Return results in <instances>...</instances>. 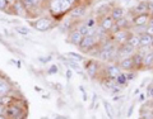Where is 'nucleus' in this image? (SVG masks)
Returning a JSON list of instances; mask_svg holds the SVG:
<instances>
[{
  "label": "nucleus",
  "mask_w": 153,
  "mask_h": 119,
  "mask_svg": "<svg viewBox=\"0 0 153 119\" xmlns=\"http://www.w3.org/2000/svg\"><path fill=\"white\" fill-rule=\"evenodd\" d=\"M5 117L8 119H26L27 118V104L25 101H19L17 99H13L10 104L5 107Z\"/></svg>",
  "instance_id": "nucleus-1"
},
{
  "label": "nucleus",
  "mask_w": 153,
  "mask_h": 119,
  "mask_svg": "<svg viewBox=\"0 0 153 119\" xmlns=\"http://www.w3.org/2000/svg\"><path fill=\"white\" fill-rule=\"evenodd\" d=\"M32 27L38 32H46V31H50L54 27V22L47 17H42V18H38L37 20L32 22Z\"/></svg>",
  "instance_id": "nucleus-2"
},
{
  "label": "nucleus",
  "mask_w": 153,
  "mask_h": 119,
  "mask_svg": "<svg viewBox=\"0 0 153 119\" xmlns=\"http://www.w3.org/2000/svg\"><path fill=\"white\" fill-rule=\"evenodd\" d=\"M97 39H98L97 34L83 37V39H82V42H80V45H79L80 51L82 52H89L96 46V43H97Z\"/></svg>",
  "instance_id": "nucleus-3"
},
{
  "label": "nucleus",
  "mask_w": 153,
  "mask_h": 119,
  "mask_svg": "<svg viewBox=\"0 0 153 119\" xmlns=\"http://www.w3.org/2000/svg\"><path fill=\"white\" fill-rule=\"evenodd\" d=\"M13 91V84L7 76L0 75V98L7 96Z\"/></svg>",
  "instance_id": "nucleus-4"
},
{
  "label": "nucleus",
  "mask_w": 153,
  "mask_h": 119,
  "mask_svg": "<svg viewBox=\"0 0 153 119\" xmlns=\"http://www.w3.org/2000/svg\"><path fill=\"white\" fill-rule=\"evenodd\" d=\"M129 36H130V33H129L128 29H120V31L112 33V42L115 45L123 46V45H125L128 42Z\"/></svg>",
  "instance_id": "nucleus-5"
},
{
  "label": "nucleus",
  "mask_w": 153,
  "mask_h": 119,
  "mask_svg": "<svg viewBox=\"0 0 153 119\" xmlns=\"http://www.w3.org/2000/svg\"><path fill=\"white\" fill-rule=\"evenodd\" d=\"M151 18L149 13H142V14H135L133 18V24L135 27H143L148 24V20Z\"/></svg>",
  "instance_id": "nucleus-6"
},
{
  "label": "nucleus",
  "mask_w": 153,
  "mask_h": 119,
  "mask_svg": "<svg viewBox=\"0 0 153 119\" xmlns=\"http://www.w3.org/2000/svg\"><path fill=\"white\" fill-rule=\"evenodd\" d=\"M134 53H135V50L130 47L128 43L120 46L117 48V57H120V58H126V57H131Z\"/></svg>",
  "instance_id": "nucleus-7"
},
{
  "label": "nucleus",
  "mask_w": 153,
  "mask_h": 119,
  "mask_svg": "<svg viewBox=\"0 0 153 119\" xmlns=\"http://www.w3.org/2000/svg\"><path fill=\"white\" fill-rule=\"evenodd\" d=\"M114 24H115V20L110 17V15H105L102 19H101V22H100V29H102L103 32H110V31H112V28H114Z\"/></svg>",
  "instance_id": "nucleus-8"
},
{
  "label": "nucleus",
  "mask_w": 153,
  "mask_h": 119,
  "mask_svg": "<svg viewBox=\"0 0 153 119\" xmlns=\"http://www.w3.org/2000/svg\"><path fill=\"white\" fill-rule=\"evenodd\" d=\"M22 4L25 7L26 12H35L41 7L42 0H22Z\"/></svg>",
  "instance_id": "nucleus-9"
},
{
  "label": "nucleus",
  "mask_w": 153,
  "mask_h": 119,
  "mask_svg": "<svg viewBox=\"0 0 153 119\" xmlns=\"http://www.w3.org/2000/svg\"><path fill=\"white\" fill-rule=\"evenodd\" d=\"M85 70H87V74L89 77L94 79L98 74V70H100V66L96 61H88L87 65H85Z\"/></svg>",
  "instance_id": "nucleus-10"
},
{
  "label": "nucleus",
  "mask_w": 153,
  "mask_h": 119,
  "mask_svg": "<svg viewBox=\"0 0 153 119\" xmlns=\"http://www.w3.org/2000/svg\"><path fill=\"white\" fill-rule=\"evenodd\" d=\"M106 77H110V79H116L119 75L121 74V70L120 67H119L117 65H108L107 67H106Z\"/></svg>",
  "instance_id": "nucleus-11"
},
{
  "label": "nucleus",
  "mask_w": 153,
  "mask_h": 119,
  "mask_svg": "<svg viewBox=\"0 0 153 119\" xmlns=\"http://www.w3.org/2000/svg\"><path fill=\"white\" fill-rule=\"evenodd\" d=\"M151 41H152L151 33L144 32L139 34V48H148V47H151Z\"/></svg>",
  "instance_id": "nucleus-12"
},
{
  "label": "nucleus",
  "mask_w": 153,
  "mask_h": 119,
  "mask_svg": "<svg viewBox=\"0 0 153 119\" xmlns=\"http://www.w3.org/2000/svg\"><path fill=\"white\" fill-rule=\"evenodd\" d=\"M119 67L120 70H124V71H133L134 70V64H133V60L131 57H126V58H121L120 62H119Z\"/></svg>",
  "instance_id": "nucleus-13"
},
{
  "label": "nucleus",
  "mask_w": 153,
  "mask_h": 119,
  "mask_svg": "<svg viewBox=\"0 0 153 119\" xmlns=\"http://www.w3.org/2000/svg\"><path fill=\"white\" fill-rule=\"evenodd\" d=\"M83 39V36L80 34V33L78 31H71L69 33V37H68V41L70 42L71 45H74V46H79L80 45V42H82Z\"/></svg>",
  "instance_id": "nucleus-14"
},
{
  "label": "nucleus",
  "mask_w": 153,
  "mask_h": 119,
  "mask_svg": "<svg viewBox=\"0 0 153 119\" xmlns=\"http://www.w3.org/2000/svg\"><path fill=\"white\" fill-rule=\"evenodd\" d=\"M124 15H125V10L121 8V7H115V8H112V10H111V17L115 22L116 20H119V19H121V18H124Z\"/></svg>",
  "instance_id": "nucleus-15"
},
{
  "label": "nucleus",
  "mask_w": 153,
  "mask_h": 119,
  "mask_svg": "<svg viewBox=\"0 0 153 119\" xmlns=\"http://www.w3.org/2000/svg\"><path fill=\"white\" fill-rule=\"evenodd\" d=\"M143 57H144V55L139 53V52H135V53L131 56V60H133V64H134V69L143 67Z\"/></svg>",
  "instance_id": "nucleus-16"
},
{
  "label": "nucleus",
  "mask_w": 153,
  "mask_h": 119,
  "mask_svg": "<svg viewBox=\"0 0 153 119\" xmlns=\"http://www.w3.org/2000/svg\"><path fill=\"white\" fill-rule=\"evenodd\" d=\"M126 43L130 46V47H133L134 50L139 48V36H138V34H130V36H129V39H128Z\"/></svg>",
  "instance_id": "nucleus-17"
},
{
  "label": "nucleus",
  "mask_w": 153,
  "mask_h": 119,
  "mask_svg": "<svg viewBox=\"0 0 153 119\" xmlns=\"http://www.w3.org/2000/svg\"><path fill=\"white\" fill-rule=\"evenodd\" d=\"M84 8L83 7H74L70 9V17L73 18H79V17H83L84 15Z\"/></svg>",
  "instance_id": "nucleus-18"
},
{
  "label": "nucleus",
  "mask_w": 153,
  "mask_h": 119,
  "mask_svg": "<svg viewBox=\"0 0 153 119\" xmlns=\"http://www.w3.org/2000/svg\"><path fill=\"white\" fill-rule=\"evenodd\" d=\"M143 66H146V67H152L153 66V51L144 55V57H143Z\"/></svg>",
  "instance_id": "nucleus-19"
},
{
  "label": "nucleus",
  "mask_w": 153,
  "mask_h": 119,
  "mask_svg": "<svg viewBox=\"0 0 153 119\" xmlns=\"http://www.w3.org/2000/svg\"><path fill=\"white\" fill-rule=\"evenodd\" d=\"M135 14H142V13H148V5H147V1H140L138 5L134 9Z\"/></svg>",
  "instance_id": "nucleus-20"
},
{
  "label": "nucleus",
  "mask_w": 153,
  "mask_h": 119,
  "mask_svg": "<svg viewBox=\"0 0 153 119\" xmlns=\"http://www.w3.org/2000/svg\"><path fill=\"white\" fill-rule=\"evenodd\" d=\"M63 61H64V62L68 65V66H70V67L73 69V70H75V71H78V72H80V66L76 64L75 61H73V60H63Z\"/></svg>",
  "instance_id": "nucleus-21"
},
{
  "label": "nucleus",
  "mask_w": 153,
  "mask_h": 119,
  "mask_svg": "<svg viewBox=\"0 0 153 119\" xmlns=\"http://www.w3.org/2000/svg\"><path fill=\"white\" fill-rule=\"evenodd\" d=\"M115 81H116V84L119 85V86H121V85H125L126 82H128V80H126V76H125V74H120L117 76L116 79H115Z\"/></svg>",
  "instance_id": "nucleus-22"
},
{
  "label": "nucleus",
  "mask_w": 153,
  "mask_h": 119,
  "mask_svg": "<svg viewBox=\"0 0 153 119\" xmlns=\"http://www.w3.org/2000/svg\"><path fill=\"white\" fill-rule=\"evenodd\" d=\"M14 31H16L17 33H19V34H22V36H27L28 33H30V29L26 27H23V26H17V27H14Z\"/></svg>",
  "instance_id": "nucleus-23"
},
{
  "label": "nucleus",
  "mask_w": 153,
  "mask_h": 119,
  "mask_svg": "<svg viewBox=\"0 0 153 119\" xmlns=\"http://www.w3.org/2000/svg\"><path fill=\"white\" fill-rule=\"evenodd\" d=\"M10 8V3L8 0H0V12H8Z\"/></svg>",
  "instance_id": "nucleus-24"
},
{
  "label": "nucleus",
  "mask_w": 153,
  "mask_h": 119,
  "mask_svg": "<svg viewBox=\"0 0 153 119\" xmlns=\"http://www.w3.org/2000/svg\"><path fill=\"white\" fill-rule=\"evenodd\" d=\"M103 107H105V109H106V113H107L108 118H110V119H112V118H114V114H112V109H111V105H110L108 103H106V101H105V103H103Z\"/></svg>",
  "instance_id": "nucleus-25"
},
{
  "label": "nucleus",
  "mask_w": 153,
  "mask_h": 119,
  "mask_svg": "<svg viewBox=\"0 0 153 119\" xmlns=\"http://www.w3.org/2000/svg\"><path fill=\"white\" fill-rule=\"evenodd\" d=\"M68 56H69V57H73L71 60L75 61V62H76V61H79V62H80V61H83V57L80 56V55H78V53H74V52H69Z\"/></svg>",
  "instance_id": "nucleus-26"
},
{
  "label": "nucleus",
  "mask_w": 153,
  "mask_h": 119,
  "mask_svg": "<svg viewBox=\"0 0 153 119\" xmlns=\"http://www.w3.org/2000/svg\"><path fill=\"white\" fill-rule=\"evenodd\" d=\"M57 72V66H51V67L47 70V74H50V75H52V74H56Z\"/></svg>",
  "instance_id": "nucleus-27"
},
{
  "label": "nucleus",
  "mask_w": 153,
  "mask_h": 119,
  "mask_svg": "<svg viewBox=\"0 0 153 119\" xmlns=\"http://www.w3.org/2000/svg\"><path fill=\"white\" fill-rule=\"evenodd\" d=\"M50 60H51V57H40V58H38L40 62H49Z\"/></svg>",
  "instance_id": "nucleus-28"
},
{
  "label": "nucleus",
  "mask_w": 153,
  "mask_h": 119,
  "mask_svg": "<svg viewBox=\"0 0 153 119\" xmlns=\"http://www.w3.org/2000/svg\"><path fill=\"white\" fill-rule=\"evenodd\" d=\"M148 27H149L151 29H153V15H151L149 20H148Z\"/></svg>",
  "instance_id": "nucleus-29"
},
{
  "label": "nucleus",
  "mask_w": 153,
  "mask_h": 119,
  "mask_svg": "<svg viewBox=\"0 0 153 119\" xmlns=\"http://www.w3.org/2000/svg\"><path fill=\"white\" fill-rule=\"evenodd\" d=\"M4 113H5V107H4L3 104H0V115L4 114Z\"/></svg>",
  "instance_id": "nucleus-30"
},
{
  "label": "nucleus",
  "mask_w": 153,
  "mask_h": 119,
  "mask_svg": "<svg viewBox=\"0 0 153 119\" xmlns=\"http://www.w3.org/2000/svg\"><path fill=\"white\" fill-rule=\"evenodd\" d=\"M0 119H8V118L5 117V114H1V115H0Z\"/></svg>",
  "instance_id": "nucleus-31"
},
{
  "label": "nucleus",
  "mask_w": 153,
  "mask_h": 119,
  "mask_svg": "<svg viewBox=\"0 0 153 119\" xmlns=\"http://www.w3.org/2000/svg\"><path fill=\"white\" fill-rule=\"evenodd\" d=\"M151 47H152V50H153V36H152V41H151Z\"/></svg>",
  "instance_id": "nucleus-32"
},
{
  "label": "nucleus",
  "mask_w": 153,
  "mask_h": 119,
  "mask_svg": "<svg viewBox=\"0 0 153 119\" xmlns=\"http://www.w3.org/2000/svg\"><path fill=\"white\" fill-rule=\"evenodd\" d=\"M8 1H9V3H10V4H12V3H14V1H16V0H8Z\"/></svg>",
  "instance_id": "nucleus-33"
},
{
  "label": "nucleus",
  "mask_w": 153,
  "mask_h": 119,
  "mask_svg": "<svg viewBox=\"0 0 153 119\" xmlns=\"http://www.w3.org/2000/svg\"><path fill=\"white\" fill-rule=\"evenodd\" d=\"M1 38H3V37H1V34H0V41H1Z\"/></svg>",
  "instance_id": "nucleus-34"
},
{
  "label": "nucleus",
  "mask_w": 153,
  "mask_h": 119,
  "mask_svg": "<svg viewBox=\"0 0 153 119\" xmlns=\"http://www.w3.org/2000/svg\"><path fill=\"white\" fill-rule=\"evenodd\" d=\"M139 119H143V118H142V117H140V118H139Z\"/></svg>",
  "instance_id": "nucleus-35"
}]
</instances>
